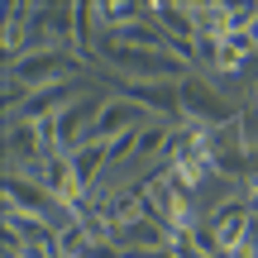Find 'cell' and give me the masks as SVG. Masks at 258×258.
Masks as SVG:
<instances>
[{
	"instance_id": "1",
	"label": "cell",
	"mask_w": 258,
	"mask_h": 258,
	"mask_svg": "<svg viewBox=\"0 0 258 258\" xmlns=\"http://www.w3.org/2000/svg\"><path fill=\"white\" fill-rule=\"evenodd\" d=\"M101 67L115 77V82H163L177 86L186 82V67L177 53H158V48H120V43H101Z\"/></svg>"
},
{
	"instance_id": "2",
	"label": "cell",
	"mask_w": 258,
	"mask_h": 258,
	"mask_svg": "<svg viewBox=\"0 0 258 258\" xmlns=\"http://www.w3.org/2000/svg\"><path fill=\"white\" fill-rule=\"evenodd\" d=\"M86 67L82 53H72V48H34V53H24L19 62H5V82L24 86L29 96L34 91H48V86L57 82H77Z\"/></svg>"
},
{
	"instance_id": "3",
	"label": "cell",
	"mask_w": 258,
	"mask_h": 258,
	"mask_svg": "<svg viewBox=\"0 0 258 258\" xmlns=\"http://www.w3.org/2000/svg\"><path fill=\"white\" fill-rule=\"evenodd\" d=\"M139 186H144L148 215H153L167 234H186V230L196 225V201H191V191H186V186L177 182L167 167H163V172H148Z\"/></svg>"
},
{
	"instance_id": "4",
	"label": "cell",
	"mask_w": 258,
	"mask_h": 258,
	"mask_svg": "<svg viewBox=\"0 0 258 258\" xmlns=\"http://www.w3.org/2000/svg\"><path fill=\"white\" fill-rule=\"evenodd\" d=\"M177 110H182L186 124H201V129H220V124L239 120V110H234L206 77H186V82H177Z\"/></svg>"
},
{
	"instance_id": "5",
	"label": "cell",
	"mask_w": 258,
	"mask_h": 258,
	"mask_svg": "<svg viewBox=\"0 0 258 258\" xmlns=\"http://www.w3.org/2000/svg\"><path fill=\"white\" fill-rule=\"evenodd\" d=\"M144 124H153V115H148L144 105L124 101V96H105L101 115H96V129H91V139L110 148L115 139H129V134H139Z\"/></svg>"
},
{
	"instance_id": "6",
	"label": "cell",
	"mask_w": 258,
	"mask_h": 258,
	"mask_svg": "<svg viewBox=\"0 0 258 258\" xmlns=\"http://www.w3.org/2000/svg\"><path fill=\"white\" fill-rule=\"evenodd\" d=\"M148 19H158V29L167 34V43H172V53L182 57V62H196V38H201V29H196V15L191 5H148Z\"/></svg>"
},
{
	"instance_id": "7",
	"label": "cell",
	"mask_w": 258,
	"mask_h": 258,
	"mask_svg": "<svg viewBox=\"0 0 258 258\" xmlns=\"http://www.w3.org/2000/svg\"><path fill=\"white\" fill-rule=\"evenodd\" d=\"M101 105H105V96H91V91H86L82 101H72V105H67V110L53 120V129H57V148H62V153H77L82 144H91V129H96Z\"/></svg>"
},
{
	"instance_id": "8",
	"label": "cell",
	"mask_w": 258,
	"mask_h": 258,
	"mask_svg": "<svg viewBox=\"0 0 258 258\" xmlns=\"http://www.w3.org/2000/svg\"><path fill=\"white\" fill-rule=\"evenodd\" d=\"M206 225L215 230V244H220V253H239L244 244H253V215H249V196H239V201L220 206L215 215H206Z\"/></svg>"
},
{
	"instance_id": "9",
	"label": "cell",
	"mask_w": 258,
	"mask_h": 258,
	"mask_svg": "<svg viewBox=\"0 0 258 258\" xmlns=\"http://www.w3.org/2000/svg\"><path fill=\"white\" fill-rule=\"evenodd\" d=\"M34 48H72L77 53V5H38ZM29 48V53H34Z\"/></svg>"
},
{
	"instance_id": "10",
	"label": "cell",
	"mask_w": 258,
	"mask_h": 258,
	"mask_svg": "<svg viewBox=\"0 0 258 258\" xmlns=\"http://www.w3.org/2000/svg\"><path fill=\"white\" fill-rule=\"evenodd\" d=\"M110 244L120 253H153V249H167V244H172V234L163 230V225L153 220V215H139V220H129V225H115L110 230Z\"/></svg>"
},
{
	"instance_id": "11",
	"label": "cell",
	"mask_w": 258,
	"mask_h": 258,
	"mask_svg": "<svg viewBox=\"0 0 258 258\" xmlns=\"http://www.w3.org/2000/svg\"><path fill=\"white\" fill-rule=\"evenodd\" d=\"M167 148H172V124H163V120L144 124L134 134V158H129V167L148 177V167H153L158 158H167Z\"/></svg>"
},
{
	"instance_id": "12",
	"label": "cell",
	"mask_w": 258,
	"mask_h": 258,
	"mask_svg": "<svg viewBox=\"0 0 258 258\" xmlns=\"http://www.w3.org/2000/svg\"><path fill=\"white\" fill-rule=\"evenodd\" d=\"M67 158H72L77 177L86 182V191L96 186V177H101V167H110V148H105V144H96V139H91V144H82L77 153H67Z\"/></svg>"
},
{
	"instance_id": "13",
	"label": "cell",
	"mask_w": 258,
	"mask_h": 258,
	"mask_svg": "<svg viewBox=\"0 0 258 258\" xmlns=\"http://www.w3.org/2000/svg\"><path fill=\"white\" fill-rule=\"evenodd\" d=\"M134 258H177V253H172V244H167V249H153V253H134Z\"/></svg>"
},
{
	"instance_id": "14",
	"label": "cell",
	"mask_w": 258,
	"mask_h": 258,
	"mask_svg": "<svg viewBox=\"0 0 258 258\" xmlns=\"http://www.w3.org/2000/svg\"><path fill=\"white\" fill-rule=\"evenodd\" d=\"M249 215H253V220H258V182L249 186Z\"/></svg>"
},
{
	"instance_id": "15",
	"label": "cell",
	"mask_w": 258,
	"mask_h": 258,
	"mask_svg": "<svg viewBox=\"0 0 258 258\" xmlns=\"http://www.w3.org/2000/svg\"><path fill=\"white\" fill-rule=\"evenodd\" d=\"M249 38H253V48H258V10H253V19H249Z\"/></svg>"
},
{
	"instance_id": "16",
	"label": "cell",
	"mask_w": 258,
	"mask_h": 258,
	"mask_svg": "<svg viewBox=\"0 0 258 258\" xmlns=\"http://www.w3.org/2000/svg\"><path fill=\"white\" fill-rule=\"evenodd\" d=\"M253 110H258V86H253Z\"/></svg>"
},
{
	"instance_id": "17",
	"label": "cell",
	"mask_w": 258,
	"mask_h": 258,
	"mask_svg": "<svg viewBox=\"0 0 258 258\" xmlns=\"http://www.w3.org/2000/svg\"><path fill=\"white\" fill-rule=\"evenodd\" d=\"M253 244H258V239H253Z\"/></svg>"
}]
</instances>
